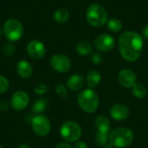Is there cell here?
I'll return each instance as SVG.
<instances>
[{
	"instance_id": "obj_1",
	"label": "cell",
	"mask_w": 148,
	"mask_h": 148,
	"mask_svg": "<svg viewBox=\"0 0 148 148\" xmlns=\"http://www.w3.org/2000/svg\"><path fill=\"white\" fill-rule=\"evenodd\" d=\"M143 44V38L139 33L126 31L119 37V52L124 60L133 62L140 57Z\"/></svg>"
},
{
	"instance_id": "obj_2",
	"label": "cell",
	"mask_w": 148,
	"mask_h": 148,
	"mask_svg": "<svg viewBox=\"0 0 148 148\" xmlns=\"http://www.w3.org/2000/svg\"><path fill=\"white\" fill-rule=\"evenodd\" d=\"M77 103L79 107L88 114L95 113L99 107V96L92 88H86L79 93L77 96Z\"/></svg>"
},
{
	"instance_id": "obj_3",
	"label": "cell",
	"mask_w": 148,
	"mask_h": 148,
	"mask_svg": "<svg viewBox=\"0 0 148 148\" xmlns=\"http://www.w3.org/2000/svg\"><path fill=\"white\" fill-rule=\"evenodd\" d=\"M134 139V133L127 127H118L109 134V142L115 148H126L129 147Z\"/></svg>"
},
{
	"instance_id": "obj_4",
	"label": "cell",
	"mask_w": 148,
	"mask_h": 148,
	"mask_svg": "<svg viewBox=\"0 0 148 148\" xmlns=\"http://www.w3.org/2000/svg\"><path fill=\"white\" fill-rule=\"evenodd\" d=\"M86 18L93 27H101L108 21V12L103 6L99 3H93L88 6L86 11Z\"/></svg>"
},
{
	"instance_id": "obj_5",
	"label": "cell",
	"mask_w": 148,
	"mask_h": 148,
	"mask_svg": "<svg viewBox=\"0 0 148 148\" xmlns=\"http://www.w3.org/2000/svg\"><path fill=\"white\" fill-rule=\"evenodd\" d=\"M3 34L10 42H16L23 35V26L16 18H9L3 23Z\"/></svg>"
},
{
	"instance_id": "obj_6",
	"label": "cell",
	"mask_w": 148,
	"mask_h": 148,
	"mask_svg": "<svg viewBox=\"0 0 148 148\" xmlns=\"http://www.w3.org/2000/svg\"><path fill=\"white\" fill-rule=\"evenodd\" d=\"M82 134L81 126L73 121H68L64 122L60 129V134L62 138L67 142H75L80 140Z\"/></svg>"
},
{
	"instance_id": "obj_7",
	"label": "cell",
	"mask_w": 148,
	"mask_h": 148,
	"mask_svg": "<svg viewBox=\"0 0 148 148\" xmlns=\"http://www.w3.org/2000/svg\"><path fill=\"white\" fill-rule=\"evenodd\" d=\"M32 131L40 137L47 136L51 130V123L49 119L43 114H36L31 120Z\"/></svg>"
},
{
	"instance_id": "obj_8",
	"label": "cell",
	"mask_w": 148,
	"mask_h": 148,
	"mask_svg": "<svg viewBox=\"0 0 148 148\" xmlns=\"http://www.w3.org/2000/svg\"><path fill=\"white\" fill-rule=\"evenodd\" d=\"M50 66L57 73H66L70 69L71 62L69 58L63 54H56L50 58Z\"/></svg>"
},
{
	"instance_id": "obj_9",
	"label": "cell",
	"mask_w": 148,
	"mask_h": 148,
	"mask_svg": "<svg viewBox=\"0 0 148 148\" xmlns=\"http://www.w3.org/2000/svg\"><path fill=\"white\" fill-rule=\"evenodd\" d=\"M29 103V95L23 90L15 92L10 97V107L16 111H22L25 109Z\"/></svg>"
},
{
	"instance_id": "obj_10",
	"label": "cell",
	"mask_w": 148,
	"mask_h": 148,
	"mask_svg": "<svg viewBox=\"0 0 148 148\" xmlns=\"http://www.w3.org/2000/svg\"><path fill=\"white\" fill-rule=\"evenodd\" d=\"M26 50L28 55L31 58L36 60L42 58L46 53V49L44 44L41 41L36 39H33L29 42L26 47Z\"/></svg>"
},
{
	"instance_id": "obj_11",
	"label": "cell",
	"mask_w": 148,
	"mask_h": 148,
	"mask_svg": "<svg viewBox=\"0 0 148 148\" xmlns=\"http://www.w3.org/2000/svg\"><path fill=\"white\" fill-rule=\"evenodd\" d=\"M118 82L121 87L132 88L137 84V75L132 69H124L118 74Z\"/></svg>"
},
{
	"instance_id": "obj_12",
	"label": "cell",
	"mask_w": 148,
	"mask_h": 148,
	"mask_svg": "<svg viewBox=\"0 0 148 148\" xmlns=\"http://www.w3.org/2000/svg\"><path fill=\"white\" fill-rule=\"evenodd\" d=\"M115 45L114 38L108 34H101L95 40V48L101 52H108L114 49Z\"/></svg>"
},
{
	"instance_id": "obj_13",
	"label": "cell",
	"mask_w": 148,
	"mask_h": 148,
	"mask_svg": "<svg viewBox=\"0 0 148 148\" xmlns=\"http://www.w3.org/2000/svg\"><path fill=\"white\" fill-rule=\"evenodd\" d=\"M109 113H110L111 117L114 121H122L129 116L130 111H129V108L126 105L117 103L111 107Z\"/></svg>"
},
{
	"instance_id": "obj_14",
	"label": "cell",
	"mask_w": 148,
	"mask_h": 148,
	"mask_svg": "<svg viewBox=\"0 0 148 148\" xmlns=\"http://www.w3.org/2000/svg\"><path fill=\"white\" fill-rule=\"evenodd\" d=\"M16 72L21 78L28 79L33 74V67L26 60H20L16 64Z\"/></svg>"
},
{
	"instance_id": "obj_15",
	"label": "cell",
	"mask_w": 148,
	"mask_h": 148,
	"mask_svg": "<svg viewBox=\"0 0 148 148\" xmlns=\"http://www.w3.org/2000/svg\"><path fill=\"white\" fill-rule=\"evenodd\" d=\"M85 84V79L82 75H73L67 81V87L72 91H78L83 88Z\"/></svg>"
},
{
	"instance_id": "obj_16",
	"label": "cell",
	"mask_w": 148,
	"mask_h": 148,
	"mask_svg": "<svg viewBox=\"0 0 148 148\" xmlns=\"http://www.w3.org/2000/svg\"><path fill=\"white\" fill-rule=\"evenodd\" d=\"M95 124L98 132L108 134L111 130V122L108 118L103 115H99L95 118Z\"/></svg>"
},
{
	"instance_id": "obj_17",
	"label": "cell",
	"mask_w": 148,
	"mask_h": 148,
	"mask_svg": "<svg viewBox=\"0 0 148 148\" xmlns=\"http://www.w3.org/2000/svg\"><path fill=\"white\" fill-rule=\"evenodd\" d=\"M86 80H87L88 85L90 88H95L100 84L101 81V75L98 70L92 69L87 74Z\"/></svg>"
},
{
	"instance_id": "obj_18",
	"label": "cell",
	"mask_w": 148,
	"mask_h": 148,
	"mask_svg": "<svg viewBox=\"0 0 148 148\" xmlns=\"http://www.w3.org/2000/svg\"><path fill=\"white\" fill-rule=\"evenodd\" d=\"M75 50L80 56H88V55H90L92 53L93 47H92V45H91V43L89 42L82 40V41H80L76 44Z\"/></svg>"
},
{
	"instance_id": "obj_19",
	"label": "cell",
	"mask_w": 148,
	"mask_h": 148,
	"mask_svg": "<svg viewBox=\"0 0 148 148\" xmlns=\"http://www.w3.org/2000/svg\"><path fill=\"white\" fill-rule=\"evenodd\" d=\"M47 107H48V101L45 99L41 98L34 101L31 107V110L34 114H42L46 110Z\"/></svg>"
},
{
	"instance_id": "obj_20",
	"label": "cell",
	"mask_w": 148,
	"mask_h": 148,
	"mask_svg": "<svg viewBox=\"0 0 148 148\" xmlns=\"http://www.w3.org/2000/svg\"><path fill=\"white\" fill-rule=\"evenodd\" d=\"M54 20L58 23H64L69 19V13L66 9H58L53 14Z\"/></svg>"
},
{
	"instance_id": "obj_21",
	"label": "cell",
	"mask_w": 148,
	"mask_h": 148,
	"mask_svg": "<svg viewBox=\"0 0 148 148\" xmlns=\"http://www.w3.org/2000/svg\"><path fill=\"white\" fill-rule=\"evenodd\" d=\"M132 93L138 99H143L147 95V88L143 85H141V84H136V85H134L132 88Z\"/></svg>"
},
{
	"instance_id": "obj_22",
	"label": "cell",
	"mask_w": 148,
	"mask_h": 148,
	"mask_svg": "<svg viewBox=\"0 0 148 148\" xmlns=\"http://www.w3.org/2000/svg\"><path fill=\"white\" fill-rule=\"evenodd\" d=\"M95 142L99 147H106L109 143L108 134L97 131V133L95 134Z\"/></svg>"
},
{
	"instance_id": "obj_23",
	"label": "cell",
	"mask_w": 148,
	"mask_h": 148,
	"mask_svg": "<svg viewBox=\"0 0 148 148\" xmlns=\"http://www.w3.org/2000/svg\"><path fill=\"white\" fill-rule=\"evenodd\" d=\"M108 28L112 32H119L122 29V23L118 18H111L107 23Z\"/></svg>"
},
{
	"instance_id": "obj_24",
	"label": "cell",
	"mask_w": 148,
	"mask_h": 148,
	"mask_svg": "<svg viewBox=\"0 0 148 148\" xmlns=\"http://www.w3.org/2000/svg\"><path fill=\"white\" fill-rule=\"evenodd\" d=\"M55 91L56 93L62 99V100H67L68 99V91L67 88L64 85L62 84H56L55 87Z\"/></svg>"
},
{
	"instance_id": "obj_25",
	"label": "cell",
	"mask_w": 148,
	"mask_h": 148,
	"mask_svg": "<svg viewBox=\"0 0 148 148\" xmlns=\"http://www.w3.org/2000/svg\"><path fill=\"white\" fill-rule=\"evenodd\" d=\"M3 54L6 56H10L14 55V53L16 51V47H15V45L13 44L12 42H8L3 45Z\"/></svg>"
},
{
	"instance_id": "obj_26",
	"label": "cell",
	"mask_w": 148,
	"mask_h": 148,
	"mask_svg": "<svg viewBox=\"0 0 148 148\" xmlns=\"http://www.w3.org/2000/svg\"><path fill=\"white\" fill-rule=\"evenodd\" d=\"M10 88V82L8 79L3 75H0V95L4 94Z\"/></svg>"
},
{
	"instance_id": "obj_27",
	"label": "cell",
	"mask_w": 148,
	"mask_h": 148,
	"mask_svg": "<svg viewBox=\"0 0 148 148\" xmlns=\"http://www.w3.org/2000/svg\"><path fill=\"white\" fill-rule=\"evenodd\" d=\"M91 62L94 64H95V65L101 64L103 62V56H102V55L101 53H98V52L94 53L92 55V56H91Z\"/></svg>"
},
{
	"instance_id": "obj_28",
	"label": "cell",
	"mask_w": 148,
	"mask_h": 148,
	"mask_svg": "<svg viewBox=\"0 0 148 148\" xmlns=\"http://www.w3.org/2000/svg\"><path fill=\"white\" fill-rule=\"evenodd\" d=\"M47 90H48V87L45 84H43V83L39 84V85H37L35 88V93L36 95H44L47 92Z\"/></svg>"
},
{
	"instance_id": "obj_29",
	"label": "cell",
	"mask_w": 148,
	"mask_h": 148,
	"mask_svg": "<svg viewBox=\"0 0 148 148\" xmlns=\"http://www.w3.org/2000/svg\"><path fill=\"white\" fill-rule=\"evenodd\" d=\"M74 148H88V145L82 141V140H77L75 142V146H74Z\"/></svg>"
},
{
	"instance_id": "obj_30",
	"label": "cell",
	"mask_w": 148,
	"mask_h": 148,
	"mask_svg": "<svg viewBox=\"0 0 148 148\" xmlns=\"http://www.w3.org/2000/svg\"><path fill=\"white\" fill-rule=\"evenodd\" d=\"M9 107H10V105H9V103H8L7 101H0V110H1V111H5V110H7V109L9 108Z\"/></svg>"
},
{
	"instance_id": "obj_31",
	"label": "cell",
	"mask_w": 148,
	"mask_h": 148,
	"mask_svg": "<svg viewBox=\"0 0 148 148\" xmlns=\"http://www.w3.org/2000/svg\"><path fill=\"white\" fill-rule=\"evenodd\" d=\"M55 148H72V147L68 142H62V143L57 144Z\"/></svg>"
},
{
	"instance_id": "obj_32",
	"label": "cell",
	"mask_w": 148,
	"mask_h": 148,
	"mask_svg": "<svg viewBox=\"0 0 148 148\" xmlns=\"http://www.w3.org/2000/svg\"><path fill=\"white\" fill-rule=\"evenodd\" d=\"M142 35H143L147 39H148V24L143 29V30H142Z\"/></svg>"
},
{
	"instance_id": "obj_33",
	"label": "cell",
	"mask_w": 148,
	"mask_h": 148,
	"mask_svg": "<svg viewBox=\"0 0 148 148\" xmlns=\"http://www.w3.org/2000/svg\"><path fill=\"white\" fill-rule=\"evenodd\" d=\"M18 148H30V147L29 146V145H25V144H23V145H21V146H19Z\"/></svg>"
},
{
	"instance_id": "obj_34",
	"label": "cell",
	"mask_w": 148,
	"mask_h": 148,
	"mask_svg": "<svg viewBox=\"0 0 148 148\" xmlns=\"http://www.w3.org/2000/svg\"><path fill=\"white\" fill-rule=\"evenodd\" d=\"M2 34H3V30H2V29H0V36H2Z\"/></svg>"
},
{
	"instance_id": "obj_35",
	"label": "cell",
	"mask_w": 148,
	"mask_h": 148,
	"mask_svg": "<svg viewBox=\"0 0 148 148\" xmlns=\"http://www.w3.org/2000/svg\"><path fill=\"white\" fill-rule=\"evenodd\" d=\"M0 148H3V147H2V146L0 145Z\"/></svg>"
}]
</instances>
